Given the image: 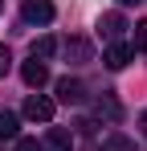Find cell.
I'll return each mask as SVG.
<instances>
[{"label":"cell","instance_id":"cell-17","mask_svg":"<svg viewBox=\"0 0 147 151\" xmlns=\"http://www.w3.org/2000/svg\"><path fill=\"white\" fill-rule=\"evenodd\" d=\"M119 4H135V0H119Z\"/></svg>","mask_w":147,"mask_h":151},{"label":"cell","instance_id":"cell-4","mask_svg":"<svg viewBox=\"0 0 147 151\" xmlns=\"http://www.w3.org/2000/svg\"><path fill=\"white\" fill-rule=\"evenodd\" d=\"M122 29H127V21H122V12H102L98 17V33L106 37V41H119Z\"/></svg>","mask_w":147,"mask_h":151},{"label":"cell","instance_id":"cell-12","mask_svg":"<svg viewBox=\"0 0 147 151\" xmlns=\"http://www.w3.org/2000/svg\"><path fill=\"white\" fill-rule=\"evenodd\" d=\"M102 151H135V143H131L127 135H106V139H102Z\"/></svg>","mask_w":147,"mask_h":151},{"label":"cell","instance_id":"cell-2","mask_svg":"<svg viewBox=\"0 0 147 151\" xmlns=\"http://www.w3.org/2000/svg\"><path fill=\"white\" fill-rule=\"evenodd\" d=\"M21 12H24V21H29V25H49L57 8H53V0H24Z\"/></svg>","mask_w":147,"mask_h":151},{"label":"cell","instance_id":"cell-13","mask_svg":"<svg viewBox=\"0 0 147 151\" xmlns=\"http://www.w3.org/2000/svg\"><path fill=\"white\" fill-rule=\"evenodd\" d=\"M135 49L147 53V21H139V25H135Z\"/></svg>","mask_w":147,"mask_h":151},{"label":"cell","instance_id":"cell-11","mask_svg":"<svg viewBox=\"0 0 147 151\" xmlns=\"http://www.w3.org/2000/svg\"><path fill=\"white\" fill-rule=\"evenodd\" d=\"M57 53V37H41V41H33V57L37 61H45V57H53Z\"/></svg>","mask_w":147,"mask_h":151},{"label":"cell","instance_id":"cell-5","mask_svg":"<svg viewBox=\"0 0 147 151\" xmlns=\"http://www.w3.org/2000/svg\"><path fill=\"white\" fill-rule=\"evenodd\" d=\"M94 114L106 119V123H119V119H122V102L115 98V94H102V98L94 102Z\"/></svg>","mask_w":147,"mask_h":151},{"label":"cell","instance_id":"cell-16","mask_svg":"<svg viewBox=\"0 0 147 151\" xmlns=\"http://www.w3.org/2000/svg\"><path fill=\"white\" fill-rule=\"evenodd\" d=\"M139 127H143V139H147V110L139 114Z\"/></svg>","mask_w":147,"mask_h":151},{"label":"cell","instance_id":"cell-7","mask_svg":"<svg viewBox=\"0 0 147 151\" xmlns=\"http://www.w3.org/2000/svg\"><path fill=\"white\" fill-rule=\"evenodd\" d=\"M66 57H74V65H86V61L94 57V49H90V41H82V37H70V41H66Z\"/></svg>","mask_w":147,"mask_h":151},{"label":"cell","instance_id":"cell-6","mask_svg":"<svg viewBox=\"0 0 147 151\" xmlns=\"http://www.w3.org/2000/svg\"><path fill=\"white\" fill-rule=\"evenodd\" d=\"M57 98L61 102H82L86 98V86L78 78H57Z\"/></svg>","mask_w":147,"mask_h":151},{"label":"cell","instance_id":"cell-8","mask_svg":"<svg viewBox=\"0 0 147 151\" xmlns=\"http://www.w3.org/2000/svg\"><path fill=\"white\" fill-rule=\"evenodd\" d=\"M45 143H49V151H74V135L66 131V127H49Z\"/></svg>","mask_w":147,"mask_h":151},{"label":"cell","instance_id":"cell-10","mask_svg":"<svg viewBox=\"0 0 147 151\" xmlns=\"http://www.w3.org/2000/svg\"><path fill=\"white\" fill-rule=\"evenodd\" d=\"M17 131H21V119L12 110H0V139H17Z\"/></svg>","mask_w":147,"mask_h":151},{"label":"cell","instance_id":"cell-15","mask_svg":"<svg viewBox=\"0 0 147 151\" xmlns=\"http://www.w3.org/2000/svg\"><path fill=\"white\" fill-rule=\"evenodd\" d=\"M17 151H41L37 139H17Z\"/></svg>","mask_w":147,"mask_h":151},{"label":"cell","instance_id":"cell-14","mask_svg":"<svg viewBox=\"0 0 147 151\" xmlns=\"http://www.w3.org/2000/svg\"><path fill=\"white\" fill-rule=\"evenodd\" d=\"M8 65H12V53H8V45H0V78L8 74Z\"/></svg>","mask_w":147,"mask_h":151},{"label":"cell","instance_id":"cell-1","mask_svg":"<svg viewBox=\"0 0 147 151\" xmlns=\"http://www.w3.org/2000/svg\"><path fill=\"white\" fill-rule=\"evenodd\" d=\"M53 110H57V102L45 98V94H29L24 98V119H33V123H53Z\"/></svg>","mask_w":147,"mask_h":151},{"label":"cell","instance_id":"cell-3","mask_svg":"<svg viewBox=\"0 0 147 151\" xmlns=\"http://www.w3.org/2000/svg\"><path fill=\"white\" fill-rule=\"evenodd\" d=\"M21 78H24V86H29V90H41V86L49 82V70H45V61L29 57V61L21 65Z\"/></svg>","mask_w":147,"mask_h":151},{"label":"cell","instance_id":"cell-9","mask_svg":"<svg viewBox=\"0 0 147 151\" xmlns=\"http://www.w3.org/2000/svg\"><path fill=\"white\" fill-rule=\"evenodd\" d=\"M102 61H106V65H110V70H122V65H127V61H131V45H119V41H115V45H110V49L102 53Z\"/></svg>","mask_w":147,"mask_h":151},{"label":"cell","instance_id":"cell-18","mask_svg":"<svg viewBox=\"0 0 147 151\" xmlns=\"http://www.w3.org/2000/svg\"><path fill=\"white\" fill-rule=\"evenodd\" d=\"M0 8H4V0H0Z\"/></svg>","mask_w":147,"mask_h":151}]
</instances>
